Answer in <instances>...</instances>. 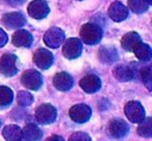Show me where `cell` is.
<instances>
[{
  "label": "cell",
  "instance_id": "cell-1",
  "mask_svg": "<svg viewBox=\"0 0 152 141\" xmlns=\"http://www.w3.org/2000/svg\"><path fill=\"white\" fill-rule=\"evenodd\" d=\"M101 34H102L101 30L97 26L91 25V24L84 25L82 27V31H81V36H82L83 40L87 41V43H90V44H94L97 40H100Z\"/></svg>",
  "mask_w": 152,
  "mask_h": 141
},
{
  "label": "cell",
  "instance_id": "cell-2",
  "mask_svg": "<svg viewBox=\"0 0 152 141\" xmlns=\"http://www.w3.org/2000/svg\"><path fill=\"white\" fill-rule=\"evenodd\" d=\"M49 12V7L45 1L43 0H33L28 5V13L31 17L36 19H42L44 18Z\"/></svg>",
  "mask_w": 152,
  "mask_h": 141
},
{
  "label": "cell",
  "instance_id": "cell-3",
  "mask_svg": "<svg viewBox=\"0 0 152 141\" xmlns=\"http://www.w3.org/2000/svg\"><path fill=\"white\" fill-rule=\"evenodd\" d=\"M109 15L113 20L120 21L127 17V8L119 1H114L109 7Z\"/></svg>",
  "mask_w": 152,
  "mask_h": 141
},
{
  "label": "cell",
  "instance_id": "cell-4",
  "mask_svg": "<svg viewBox=\"0 0 152 141\" xmlns=\"http://www.w3.org/2000/svg\"><path fill=\"white\" fill-rule=\"evenodd\" d=\"M63 38H64V34H63V32L61 30H58V28H51L45 34V43L49 46L56 47V46H58L62 43Z\"/></svg>",
  "mask_w": 152,
  "mask_h": 141
},
{
  "label": "cell",
  "instance_id": "cell-5",
  "mask_svg": "<svg viewBox=\"0 0 152 141\" xmlns=\"http://www.w3.org/2000/svg\"><path fill=\"white\" fill-rule=\"evenodd\" d=\"M81 52V43L77 39H70L64 46V53L66 57H77Z\"/></svg>",
  "mask_w": 152,
  "mask_h": 141
},
{
  "label": "cell",
  "instance_id": "cell-6",
  "mask_svg": "<svg viewBox=\"0 0 152 141\" xmlns=\"http://www.w3.org/2000/svg\"><path fill=\"white\" fill-rule=\"evenodd\" d=\"M4 23L8 27H19L25 24V18L20 13H8L4 17Z\"/></svg>",
  "mask_w": 152,
  "mask_h": 141
},
{
  "label": "cell",
  "instance_id": "cell-7",
  "mask_svg": "<svg viewBox=\"0 0 152 141\" xmlns=\"http://www.w3.org/2000/svg\"><path fill=\"white\" fill-rule=\"evenodd\" d=\"M34 60L37 63L38 66L40 68H48L51 63H52V56L50 52L45 51V50H39L36 56H34Z\"/></svg>",
  "mask_w": 152,
  "mask_h": 141
},
{
  "label": "cell",
  "instance_id": "cell-8",
  "mask_svg": "<svg viewBox=\"0 0 152 141\" xmlns=\"http://www.w3.org/2000/svg\"><path fill=\"white\" fill-rule=\"evenodd\" d=\"M14 62H15V58L13 56H4L2 57V60L0 63V68H1V71L6 75H12L15 72V65H14Z\"/></svg>",
  "mask_w": 152,
  "mask_h": 141
},
{
  "label": "cell",
  "instance_id": "cell-9",
  "mask_svg": "<svg viewBox=\"0 0 152 141\" xmlns=\"http://www.w3.org/2000/svg\"><path fill=\"white\" fill-rule=\"evenodd\" d=\"M31 40H32L31 36L26 31H18L13 36V43L18 46H28L31 44Z\"/></svg>",
  "mask_w": 152,
  "mask_h": 141
},
{
  "label": "cell",
  "instance_id": "cell-10",
  "mask_svg": "<svg viewBox=\"0 0 152 141\" xmlns=\"http://www.w3.org/2000/svg\"><path fill=\"white\" fill-rule=\"evenodd\" d=\"M138 44H139V37L135 33H128L122 39V45L127 50H132L134 47L137 49Z\"/></svg>",
  "mask_w": 152,
  "mask_h": 141
},
{
  "label": "cell",
  "instance_id": "cell-11",
  "mask_svg": "<svg viewBox=\"0 0 152 141\" xmlns=\"http://www.w3.org/2000/svg\"><path fill=\"white\" fill-rule=\"evenodd\" d=\"M23 82L25 84H27L28 86H33L36 89V86L39 85V83H40V77L37 72L31 71V72H27L23 76Z\"/></svg>",
  "mask_w": 152,
  "mask_h": 141
},
{
  "label": "cell",
  "instance_id": "cell-12",
  "mask_svg": "<svg viewBox=\"0 0 152 141\" xmlns=\"http://www.w3.org/2000/svg\"><path fill=\"white\" fill-rule=\"evenodd\" d=\"M128 5L135 13H142L147 9V0H128Z\"/></svg>",
  "mask_w": 152,
  "mask_h": 141
},
{
  "label": "cell",
  "instance_id": "cell-13",
  "mask_svg": "<svg viewBox=\"0 0 152 141\" xmlns=\"http://www.w3.org/2000/svg\"><path fill=\"white\" fill-rule=\"evenodd\" d=\"M56 84L59 86V89H68V86H70V84H71V78L65 73L57 75L56 76Z\"/></svg>",
  "mask_w": 152,
  "mask_h": 141
},
{
  "label": "cell",
  "instance_id": "cell-14",
  "mask_svg": "<svg viewBox=\"0 0 152 141\" xmlns=\"http://www.w3.org/2000/svg\"><path fill=\"white\" fill-rule=\"evenodd\" d=\"M82 85L87 90H90V89L94 90V89H96V86H99V79L95 76H88L82 81Z\"/></svg>",
  "mask_w": 152,
  "mask_h": 141
},
{
  "label": "cell",
  "instance_id": "cell-15",
  "mask_svg": "<svg viewBox=\"0 0 152 141\" xmlns=\"http://www.w3.org/2000/svg\"><path fill=\"white\" fill-rule=\"evenodd\" d=\"M137 56L140 59H148L151 57V50L146 45H140L137 46Z\"/></svg>",
  "mask_w": 152,
  "mask_h": 141
},
{
  "label": "cell",
  "instance_id": "cell-16",
  "mask_svg": "<svg viewBox=\"0 0 152 141\" xmlns=\"http://www.w3.org/2000/svg\"><path fill=\"white\" fill-rule=\"evenodd\" d=\"M6 39H7V37H6L5 32L0 30V46H2V45L6 43Z\"/></svg>",
  "mask_w": 152,
  "mask_h": 141
},
{
  "label": "cell",
  "instance_id": "cell-17",
  "mask_svg": "<svg viewBox=\"0 0 152 141\" xmlns=\"http://www.w3.org/2000/svg\"><path fill=\"white\" fill-rule=\"evenodd\" d=\"M11 6H18V5H21L25 0H6Z\"/></svg>",
  "mask_w": 152,
  "mask_h": 141
},
{
  "label": "cell",
  "instance_id": "cell-18",
  "mask_svg": "<svg viewBox=\"0 0 152 141\" xmlns=\"http://www.w3.org/2000/svg\"><path fill=\"white\" fill-rule=\"evenodd\" d=\"M147 2H150V4H152V0H147Z\"/></svg>",
  "mask_w": 152,
  "mask_h": 141
}]
</instances>
